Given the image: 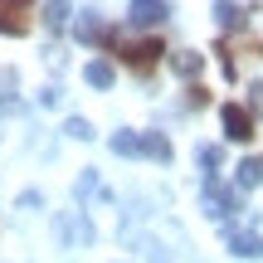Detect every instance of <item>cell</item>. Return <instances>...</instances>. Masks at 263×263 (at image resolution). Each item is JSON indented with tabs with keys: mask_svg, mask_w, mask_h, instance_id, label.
<instances>
[{
	"mask_svg": "<svg viewBox=\"0 0 263 263\" xmlns=\"http://www.w3.org/2000/svg\"><path fill=\"white\" fill-rule=\"evenodd\" d=\"M200 166L215 171V166H219V146H200Z\"/></svg>",
	"mask_w": 263,
	"mask_h": 263,
	"instance_id": "obj_17",
	"label": "cell"
},
{
	"mask_svg": "<svg viewBox=\"0 0 263 263\" xmlns=\"http://www.w3.org/2000/svg\"><path fill=\"white\" fill-rule=\"evenodd\" d=\"M234 210H239V195H229V190H219L215 185V180H210V185H205V215H234Z\"/></svg>",
	"mask_w": 263,
	"mask_h": 263,
	"instance_id": "obj_5",
	"label": "cell"
},
{
	"mask_svg": "<svg viewBox=\"0 0 263 263\" xmlns=\"http://www.w3.org/2000/svg\"><path fill=\"white\" fill-rule=\"evenodd\" d=\"M112 64H107V59H93V64H88V83L93 88H112Z\"/></svg>",
	"mask_w": 263,
	"mask_h": 263,
	"instance_id": "obj_11",
	"label": "cell"
},
{
	"mask_svg": "<svg viewBox=\"0 0 263 263\" xmlns=\"http://www.w3.org/2000/svg\"><path fill=\"white\" fill-rule=\"evenodd\" d=\"M229 249H234L239 258H263V239L258 234H239L234 229V234H229Z\"/></svg>",
	"mask_w": 263,
	"mask_h": 263,
	"instance_id": "obj_7",
	"label": "cell"
},
{
	"mask_svg": "<svg viewBox=\"0 0 263 263\" xmlns=\"http://www.w3.org/2000/svg\"><path fill=\"white\" fill-rule=\"evenodd\" d=\"M117 54H122V64H127V68H137V73H151V68H156V59L166 54V49H161L156 39H122V44H117Z\"/></svg>",
	"mask_w": 263,
	"mask_h": 263,
	"instance_id": "obj_1",
	"label": "cell"
},
{
	"mask_svg": "<svg viewBox=\"0 0 263 263\" xmlns=\"http://www.w3.org/2000/svg\"><path fill=\"white\" fill-rule=\"evenodd\" d=\"M112 151H117V156H141V137H137V132H117Z\"/></svg>",
	"mask_w": 263,
	"mask_h": 263,
	"instance_id": "obj_14",
	"label": "cell"
},
{
	"mask_svg": "<svg viewBox=\"0 0 263 263\" xmlns=\"http://www.w3.org/2000/svg\"><path fill=\"white\" fill-rule=\"evenodd\" d=\"M73 34L83 39V44H107V39H112V34H107V25H103L98 15H83V20L73 25Z\"/></svg>",
	"mask_w": 263,
	"mask_h": 263,
	"instance_id": "obj_6",
	"label": "cell"
},
{
	"mask_svg": "<svg viewBox=\"0 0 263 263\" xmlns=\"http://www.w3.org/2000/svg\"><path fill=\"white\" fill-rule=\"evenodd\" d=\"M171 68H176L180 78H195L200 68H205V59H200V54H176V59H171Z\"/></svg>",
	"mask_w": 263,
	"mask_h": 263,
	"instance_id": "obj_13",
	"label": "cell"
},
{
	"mask_svg": "<svg viewBox=\"0 0 263 263\" xmlns=\"http://www.w3.org/2000/svg\"><path fill=\"white\" fill-rule=\"evenodd\" d=\"M29 0H0V34H25L29 29Z\"/></svg>",
	"mask_w": 263,
	"mask_h": 263,
	"instance_id": "obj_3",
	"label": "cell"
},
{
	"mask_svg": "<svg viewBox=\"0 0 263 263\" xmlns=\"http://www.w3.org/2000/svg\"><path fill=\"white\" fill-rule=\"evenodd\" d=\"M171 15V5H166V0H132V10H127V20H132V25H161V20H166Z\"/></svg>",
	"mask_w": 263,
	"mask_h": 263,
	"instance_id": "obj_4",
	"label": "cell"
},
{
	"mask_svg": "<svg viewBox=\"0 0 263 263\" xmlns=\"http://www.w3.org/2000/svg\"><path fill=\"white\" fill-rule=\"evenodd\" d=\"M141 151L156 156V161H171V141L161 137V132H146V137H141Z\"/></svg>",
	"mask_w": 263,
	"mask_h": 263,
	"instance_id": "obj_12",
	"label": "cell"
},
{
	"mask_svg": "<svg viewBox=\"0 0 263 263\" xmlns=\"http://www.w3.org/2000/svg\"><path fill=\"white\" fill-rule=\"evenodd\" d=\"M44 25H49V34H59V29L68 25V0H49L44 5Z\"/></svg>",
	"mask_w": 263,
	"mask_h": 263,
	"instance_id": "obj_10",
	"label": "cell"
},
{
	"mask_svg": "<svg viewBox=\"0 0 263 263\" xmlns=\"http://www.w3.org/2000/svg\"><path fill=\"white\" fill-rule=\"evenodd\" d=\"M258 180H263V156H244V161H239V185L254 190Z\"/></svg>",
	"mask_w": 263,
	"mask_h": 263,
	"instance_id": "obj_8",
	"label": "cell"
},
{
	"mask_svg": "<svg viewBox=\"0 0 263 263\" xmlns=\"http://www.w3.org/2000/svg\"><path fill=\"white\" fill-rule=\"evenodd\" d=\"M215 20L224 29H244V10H239L234 0H219V5H215Z\"/></svg>",
	"mask_w": 263,
	"mask_h": 263,
	"instance_id": "obj_9",
	"label": "cell"
},
{
	"mask_svg": "<svg viewBox=\"0 0 263 263\" xmlns=\"http://www.w3.org/2000/svg\"><path fill=\"white\" fill-rule=\"evenodd\" d=\"M249 112H254V117H263V83H254V88H249Z\"/></svg>",
	"mask_w": 263,
	"mask_h": 263,
	"instance_id": "obj_16",
	"label": "cell"
},
{
	"mask_svg": "<svg viewBox=\"0 0 263 263\" xmlns=\"http://www.w3.org/2000/svg\"><path fill=\"white\" fill-rule=\"evenodd\" d=\"M219 122H224L229 141H249V137H254V112L239 107V103H224V107H219Z\"/></svg>",
	"mask_w": 263,
	"mask_h": 263,
	"instance_id": "obj_2",
	"label": "cell"
},
{
	"mask_svg": "<svg viewBox=\"0 0 263 263\" xmlns=\"http://www.w3.org/2000/svg\"><path fill=\"white\" fill-rule=\"evenodd\" d=\"M64 132H68L73 141H88V137H93V127H88L83 117H68V127H64Z\"/></svg>",
	"mask_w": 263,
	"mask_h": 263,
	"instance_id": "obj_15",
	"label": "cell"
}]
</instances>
